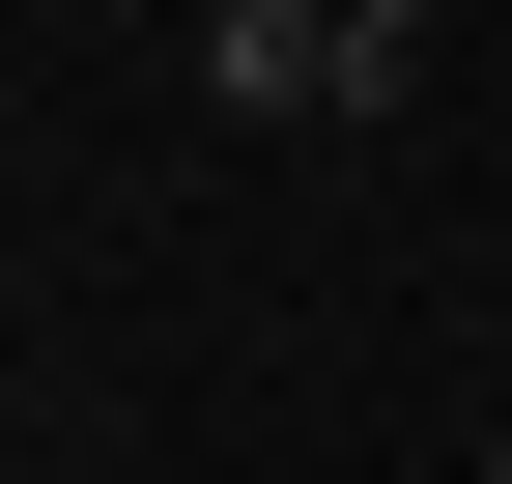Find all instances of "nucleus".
I'll return each mask as SVG.
<instances>
[{
    "label": "nucleus",
    "mask_w": 512,
    "mask_h": 484,
    "mask_svg": "<svg viewBox=\"0 0 512 484\" xmlns=\"http://www.w3.org/2000/svg\"><path fill=\"white\" fill-rule=\"evenodd\" d=\"M200 86L285 114V143H342V114L399 86V0H200Z\"/></svg>",
    "instance_id": "obj_1"
},
{
    "label": "nucleus",
    "mask_w": 512,
    "mask_h": 484,
    "mask_svg": "<svg viewBox=\"0 0 512 484\" xmlns=\"http://www.w3.org/2000/svg\"><path fill=\"white\" fill-rule=\"evenodd\" d=\"M484 484H512V456H484Z\"/></svg>",
    "instance_id": "obj_2"
}]
</instances>
